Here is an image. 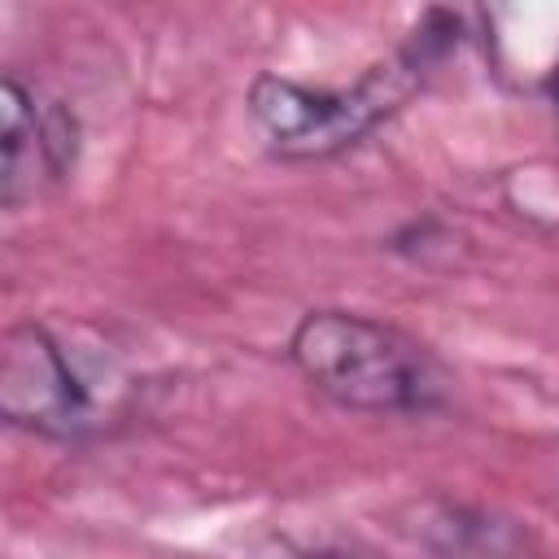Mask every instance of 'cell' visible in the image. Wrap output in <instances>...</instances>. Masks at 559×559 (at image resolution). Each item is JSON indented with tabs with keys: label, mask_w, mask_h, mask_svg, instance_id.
Segmentation results:
<instances>
[{
	"label": "cell",
	"mask_w": 559,
	"mask_h": 559,
	"mask_svg": "<svg viewBox=\"0 0 559 559\" xmlns=\"http://www.w3.org/2000/svg\"><path fill=\"white\" fill-rule=\"evenodd\" d=\"M550 100H555V109H559V66H555V74H550Z\"/></svg>",
	"instance_id": "obj_5"
},
{
	"label": "cell",
	"mask_w": 559,
	"mask_h": 559,
	"mask_svg": "<svg viewBox=\"0 0 559 559\" xmlns=\"http://www.w3.org/2000/svg\"><path fill=\"white\" fill-rule=\"evenodd\" d=\"M293 367L336 406L367 415H424L441 406L437 358L393 323L354 310H310L288 336Z\"/></svg>",
	"instance_id": "obj_1"
},
{
	"label": "cell",
	"mask_w": 559,
	"mask_h": 559,
	"mask_svg": "<svg viewBox=\"0 0 559 559\" xmlns=\"http://www.w3.org/2000/svg\"><path fill=\"white\" fill-rule=\"evenodd\" d=\"M437 35L445 31H432V13H428L415 39L397 48L389 61L371 66L354 87H306L280 74H258L249 83V118L280 157L310 162V157L345 153L415 96L424 70L441 52Z\"/></svg>",
	"instance_id": "obj_2"
},
{
	"label": "cell",
	"mask_w": 559,
	"mask_h": 559,
	"mask_svg": "<svg viewBox=\"0 0 559 559\" xmlns=\"http://www.w3.org/2000/svg\"><path fill=\"white\" fill-rule=\"evenodd\" d=\"M0 201L17 210L44 183H57L74 170L79 127L74 114L57 100H39L13 74L0 83Z\"/></svg>",
	"instance_id": "obj_4"
},
{
	"label": "cell",
	"mask_w": 559,
	"mask_h": 559,
	"mask_svg": "<svg viewBox=\"0 0 559 559\" xmlns=\"http://www.w3.org/2000/svg\"><path fill=\"white\" fill-rule=\"evenodd\" d=\"M0 415L48 441H83L100 428V397L57 332L17 323L0 341Z\"/></svg>",
	"instance_id": "obj_3"
},
{
	"label": "cell",
	"mask_w": 559,
	"mask_h": 559,
	"mask_svg": "<svg viewBox=\"0 0 559 559\" xmlns=\"http://www.w3.org/2000/svg\"><path fill=\"white\" fill-rule=\"evenodd\" d=\"M314 559H349V555H314Z\"/></svg>",
	"instance_id": "obj_6"
}]
</instances>
